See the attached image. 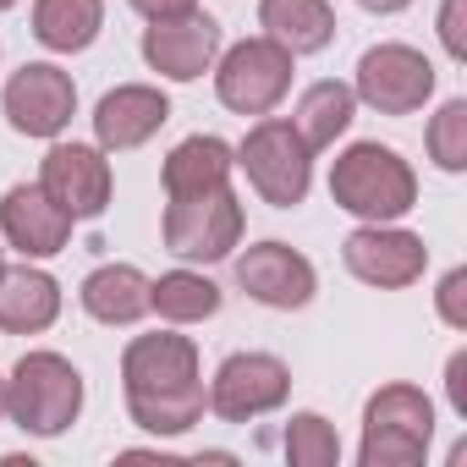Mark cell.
Wrapping results in <instances>:
<instances>
[{"label": "cell", "mask_w": 467, "mask_h": 467, "mask_svg": "<svg viewBox=\"0 0 467 467\" xmlns=\"http://www.w3.org/2000/svg\"><path fill=\"white\" fill-rule=\"evenodd\" d=\"M39 187L72 220H99L110 209L116 176H110V160H105L99 143H61V138H50V149L39 160Z\"/></svg>", "instance_id": "7c38bea8"}, {"label": "cell", "mask_w": 467, "mask_h": 467, "mask_svg": "<svg viewBox=\"0 0 467 467\" xmlns=\"http://www.w3.org/2000/svg\"><path fill=\"white\" fill-rule=\"evenodd\" d=\"M434 440V401L418 385H379L363 407L358 467H418Z\"/></svg>", "instance_id": "277c9868"}, {"label": "cell", "mask_w": 467, "mask_h": 467, "mask_svg": "<svg viewBox=\"0 0 467 467\" xmlns=\"http://www.w3.org/2000/svg\"><path fill=\"white\" fill-rule=\"evenodd\" d=\"M281 445H286V462L292 467H341V434L319 412H292Z\"/></svg>", "instance_id": "cb8c5ba5"}, {"label": "cell", "mask_w": 467, "mask_h": 467, "mask_svg": "<svg viewBox=\"0 0 467 467\" xmlns=\"http://www.w3.org/2000/svg\"><path fill=\"white\" fill-rule=\"evenodd\" d=\"M214 56H220V23L209 12H187L143 28V61L165 83H198L214 67Z\"/></svg>", "instance_id": "9a60e30c"}, {"label": "cell", "mask_w": 467, "mask_h": 467, "mask_svg": "<svg viewBox=\"0 0 467 467\" xmlns=\"http://www.w3.org/2000/svg\"><path fill=\"white\" fill-rule=\"evenodd\" d=\"M78 412H83L78 363L61 352H23L17 368L6 374V418L34 440H56L78 423Z\"/></svg>", "instance_id": "3957f363"}, {"label": "cell", "mask_w": 467, "mask_h": 467, "mask_svg": "<svg viewBox=\"0 0 467 467\" xmlns=\"http://www.w3.org/2000/svg\"><path fill=\"white\" fill-rule=\"evenodd\" d=\"M78 303H83L88 319H99L110 330L116 325H138L149 314V275L138 265H99V270L83 275Z\"/></svg>", "instance_id": "ac0fdd59"}, {"label": "cell", "mask_w": 467, "mask_h": 467, "mask_svg": "<svg viewBox=\"0 0 467 467\" xmlns=\"http://www.w3.org/2000/svg\"><path fill=\"white\" fill-rule=\"evenodd\" d=\"M352 116H358V94H352V83L319 78V83H308V88L297 94V116H292V127H297V138L319 154V149H330L336 138H347Z\"/></svg>", "instance_id": "7402d4cb"}, {"label": "cell", "mask_w": 467, "mask_h": 467, "mask_svg": "<svg viewBox=\"0 0 467 467\" xmlns=\"http://www.w3.org/2000/svg\"><path fill=\"white\" fill-rule=\"evenodd\" d=\"M127 6H132L138 17H149V23H165V17H187V12H198V0H127Z\"/></svg>", "instance_id": "f1b7e54d"}, {"label": "cell", "mask_w": 467, "mask_h": 467, "mask_svg": "<svg viewBox=\"0 0 467 467\" xmlns=\"http://www.w3.org/2000/svg\"><path fill=\"white\" fill-rule=\"evenodd\" d=\"M330 198H336V209H347L368 225H385L418 203V176L390 143H352L330 165Z\"/></svg>", "instance_id": "7a4b0ae2"}, {"label": "cell", "mask_w": 467, "mask_h": 467, "mask_svg": "<svg viewBox=\"0 0 467 467\" xmlns=\"http://www.w3.org/2000/svg\"><path fill=\"white\" fill-rule=\"evenodd\" d=\"M0 110H6V127L23 138H61L78 116V83L72 72H61L56 61H28L6 78V94H0Z\"/></svg>", "instance_id": "30bf717a"}, {"label": "cell", "mask_w": 467, "mask_h": 467, "mask_svg": "<svg viewBox=\"0 0 467 467\" xmlns=\"http://www.w3.org/2000/svg\"><path fill=\"white\" fill-rule=\"evenodd\" d=\"M165 121H171V99L154 83H121L94 105V143L105 154H127V149H143Z\"/></svg>", "instance_id": "2e32d148"}, {"label": "cell", "mask_w": 467, "mask_h": 467, "mask_svg": "<svg viewBox=\"0 0 467 467\" xmlns=\"http://www.w3.org/2000/svg\"><path fill=\"white\" fill-rule=\"evenodd\" d=\"M237 171L270 209H297L314 187V149L297 138L286 116H259L237 143Z\"/></svg>", "instance_id": "5b68a950"}, {"label": "cell", "mask_w": 467, "mask_h": 467, "mask_svg": "<svg viewBox=\"0 0 467 467\" xmlns=\"http://www.w3.org/2000/svg\"><path fill=\"white\" fill-rule=\"evenodd\" d=\"M12 6H17V0H0V12H12Z\"/></svg>", "instance_id": "1f68e13d"}, {"label": "cell", "mask_w": 467, "mask_h": 467, "mask_svg": "<svg viewBox=\"0 0 467 467\" xmlns=\"http://www.w3.org/2000/svg\"><path fill=\"white\" fill-rule=\"evenodd\" d=\"M0 270H6V248H0Z\"/></svg>", "instance_id": "d6a6232c"}, {"label": "cell", "mask_w": 467, "mask_h": 467, "mask_svg": "<svg viewBox=\"0 0 467 467\" xmlns=\"http://www.w3.org/2000/svg\"><path fill=\"white\" fill-rule=\"evenodd\" d=\"M105 28V0H34V39L50 56H83Z\"/></svg>", "instance_id": "44dd1931"}, {"label": "cell", "mask_w": 467, "mask_h": 467, "mask_svg": "<svg viewBox=\"0 0 467 467\" xmlns=\"http://www.w3.org/2000/svg\"><path fill=\"white\" fill-rule=\"evenodd\" d=\"M434 314H440V325L467 330V270H462V265L440 275V286H434Z\"/></svg>", "instance_id": "484cf974"}, {"label": "cell", "mask_w": 467, "mask_h": 467, "mask_svg": "<svg viewBox=\"0 0 467 467\" xmlns=\"http://www.w3.org/2000/svg\"><path fill=\"white\" fill-rule=\"evenodd\" d=\"M440 45L451 61H467V0H445L440 6Z\"/></svg>", "instance_id": "4316f807"}, {"label": "cell", "mask_w": 467, "mask_h": 467, "mask_svg": "<svg viewBox=\"0 0 467 467\" xmlns=\"http://www.w3.org/2000/svg\"><path fill=\"white\" fill-rule=\"evenodd\" d=\"M341 265L363 281V286H379V292H401V286H418L423 270H429V248L418 231H401L396 220L385 225H358L352 237L341 243Z\"/></svg>", "instance_id": "8fae6325"}, {"label": "cell", "mask_w": 467, "mask_h": 467, "mask_svg": "<svg viewBox=\"0 0 467 467\" xmlns=\"http://www.w3.org/2000/svg\"><path fill=\"white\" fill-rule=\"evenodd\" d=\"M259 28L292 56H319L336 39V6L330 0H259Z\"/></svg>", "instance_id": "ffe728a7"}, {"label": "cell", "mask_w": 467, "mask_h": 467, "mask_svg": "<svg viewBox=\"0 0 467 467\" xmlns=\"http://www.w3.org/2000/svg\"><path fill=\"white\" fill-rule=\"evenodd\" d=\"M0 418H6V374H0Z\"/></svg>", "instance_id": "4dcf8cb0"}, {"label": "cell", "mask_w": 467, "mask_h": 467, "mask_svg": "<svg viewBox=\"0 0 467 467\" xmlns=\"http://www.w3.org/2000/svg\"><path fill=\"white\" fill-rule=\"evenodd\" d=\"M61 319V281L39 270L34 259L0 270V330L6 336H39Z\"/></svg>", "instance_id": "e0dca14e"}, {"label": "cell", "mask_w": 467, "mask_h": 467, "mask_svg": "<svg viewBox=\"0 0 467 467\" xmlns=\"http://www.w3.org/2000/svg\"><path fill=\"white\" fill-rule=\"evenodd\" d=\"M209 72H214V99L231 116H270L292 94L297 56L259 34V39H243V45H231L225 56H214Z\"/></svg>", "instance_id": "52a82bcc"}, {"label": "cell", "mask_w": 467, "mask_h": 467, "mask_svg": "<svg viewBox=\"0 0 467 467\" xmlns=\"http://www.w3.org/2000/svg\"><path fill=\"white\" fill-rule=\"evenodd\" d=\"M286 396H292V368L275 352H231L203 390V401L220 423H254V418L286 407Z\"/></svg>", "instance_id": "ba28073f"}, {"label": "cell", "mask_w": 467, "mask_h": 467, "mask_svg": "<svg viewBox=\"0 0 467 467\" xmlns=\"http://www.w3.org/2000/svg\"><path fill=\"white\" fill-rule=\"evenodd\" d=\"M363 12H374V17H396V12H407L412 0H358Z\"/></svg>", "instance_id": "f546056e"}, {"label": "cell", "mask_w": 467, "mask_h": 467, "mask_svg": "<svg viewBox=\"0 0 467 467\" xmlns=\"http://www.w3.org/2000/svg\"><path fill=\"white\" fill-rule=\"evenodd\" d=\"M237 286L254 297V303H265V308H275V314H292V308H308L314 303V292H319V270L297 254V248H286V243H254L248 254H237Z\"/></svg>", "instance_id": "4fadbf2b"}, {"label": "cell", "mask_w": 467, "mask_h": 467, "mask_svg": "<svg viewBox=\"0 0 467 467\" xmlns=\"http://www.w3.org/2000/svg\"><path fill=\"white\" fill-rule=\"evenodd\" d=\"M220 303H225V292L203 270H187V265L149 281V314H160L165 325H203L220 314Z\"/></svg>", "instance_id": "603a6c76"}, {"label": "cell", "mask_w": 467, "mask_h": 467, "mask_svg": "<svg viewBox=\"0 0 467 467\" xmlns=\"http://www.w3.org/2000/svg\"><path fill=\"white\" fill-rule=\"evenodd\" d=\"M423 149H429V160H434L445 176L467 171V99H445V105L429 116Z\"/></svg>", "instance_id": "d4e9b609"}, {"label": "cell", "mask_w": 467, "mask_h": 467, "mask_svg": "<svg viewBox=\"0 0 467 467\" xmlns=\"http://www.w3.org/2000/svg\"><path fill=\"white\" fill-rule=\"evenodd\" d=\"M160 237H165V254L182 259V265H220V259H231V248L243 243V203H237V192H231V182L209 187V192L171 198L165 220H160Z\"/></svg>", "instance_id": "8992f818"}, {"label": "cell", "mask_w": 467, "mask_h": 467, "mask_svg": "<svg viewBox=\"0 0 467 467\" xmlns=\"http://www.w3.org/2000/svg\"><path fill=\"white\" fill-rule=\"evenodd\" d=\"M445 396H451V412L467 418V352H451V363H445Z\"/></svg>", "instance_id": "83f0119b"}, {"label": "cell", "mask_w": 467, "mask_h": 467, "mask_svg": "<svg viewBox=\"0 0 467 467\" xmlns=\"http://www.w3.org/2000/svg\"><path fill=\"white\" fill-rule=\"evenodd\" d=\"M72 214L39 187V182H17L0 192V237L6 248H17L23 259H56L72 243Z\"/></svg>", "instance_id": "5bb4252c"}, {"label": "cell", "mask_w": 467, "mask_h": 467, "mask_svg": "<svg viewBox=\"0 0 467 467\" xmlns=\"http://www.w3.org/2000/svg\"><path fill=\"white\" fill-rule=\"evenodd\" d=\"M121 396H127V418L154 440H176L198 429L209 412L198 347L176 330L132 336L121 352Z\"/></svg>", "instance_id": "6da1fadb"}, {"label": "cell", "mask_w": 467, "mask_h": 467, "mask_svg": "<svg viewBox=\"0 0 467 467\" xmlns=\"http://www.w3.org/2000/svg\"><path fill=\"white\" fill-rule=\"evenodd\" d=\"M352 94H358V105H368L379 116H412L434 99V61L412 45H396V39L374 45L358 61Z\"/></svg>", "instance_id": "9c48e42d"}, {"label": "cell", "mask_w": 467, "mask_h": 467, "mask_svg": "<svg viewBox=\"0 0 467 467\" xmlns=\"http://www.w3.org/2000/svg\"><path fill=\"white\" fill-rule=\"evenodd\" d=\"M231 171H237V149H231L225 138H214V132H192V138H182V143L165 154L160 182H165L171 198H187V192L225 187Z\"/></svg>", "instance_id": "d6986e66"}]
</instances>
